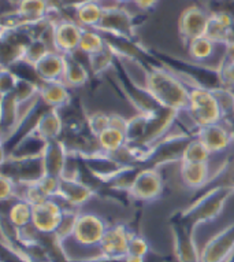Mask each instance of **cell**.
<instances>
[{
  "mask_svg": "<svg viewBox=\"0 0 234 262\" xmlns=\"http://www.w3.org/2000/svg\"><path fill=\"white\" fill-rule=\"evenodd\" d=\"M223 55L219 62H225V63H234V41L225 44L223 46Z\"/></svg>",
  "mask_w": 234,
  "mask_h": 262,
  "instance_id": "obj_48",
  "label": "cell"
},
{
  "mask_svg": "<svg viewBox=\"0 0 234 262\" xmlns=\"http://www.w3.org/2000/svg\"><path fill=\"white\" fill-rule=\"evenodd\" d=\"M22 106L14 94L3 95L0 102V126H2V140L5 142L11 136L21 120Z\"/></svg>",
  "mask_w": 234,
  "mask_h": 262,
  "instance_id": "obj_22",
  "label": "cell"
},
{
  "mask_svg": "<svg viewBox=\"0 0 234 262\" xmlns=\"http://www.w3.org/2000/svg\"><path fill=\"white\" fill-rule=\"evenodd\" d=\"M138 19L141 17L133 15L130 11L124 9L122 6L115 7V9L104 10L102 21L95 28L99 32H106V33H114L136 39V26L138 25Z\"/></svg>",
  "mask_w": 234,
  "mask_h": 262,
  "instance_id": "obj_9",
  "label": "cell"
},
{
  "mask_svg": "<svg viewBox=\"0 0 234 262\" xmlns=\"http://www.w3.org/2000/svg\"><path fill=\"white\" fill-rule=\"evenodd\" d=\"M62 10H70L72 15L70 18L78 24L82 28H96L99 22L102 21L103 13L104 10L102 6L99 5L98 2H88V3H82L78 5L73 9H62Z\"/></svg>",
  "mask_w": 234,
  "mask_h": 262,
  "instance_id": "obj_27",
  "label": "cell"
},
{
  "mask_svg": "<svg viewBox=\"0 0 234 262\" xmlns=\"http://www.w3.org/2000/svg\"><path fill=\"white\" fill-rule=\"evenodd\" d=\"M0 199L2 202H10L18 198V184L9 177L0 174Z\"/></svg>",
  "mask_w": 234,
  "mask_h": 262,
  "instance_id": "obj_44",
  "label": "cell"
},
{
  "mask_svg": "<svg viewBox=\"0 0 234 262\" xmlns=\"http://www.w3.org/2000/svg\"><path fill=\"white\" fill-rule=\"evenodd\" d=\"M152 54L159 63L173 72L185 85L200 86L208 91L223 86L217 66L182 59L162 51H152Z\"/></svg>",
  "mask_w": 234,
  "mask_h": 262,
  "instance_id": "obj_2",
  "label": "cell"
},
{
  "mask_svg": "<svg viewBox=\"0 0 234 262\" xmlns=\"http://www.w3.org/2000/svg\"><path fill=\"white\" fill-rule=\"evenodd\" d=\"M225 262H234V253L231 254V255H230V257L227 258V259H226Z\"/></svg>",
  "mask_w": 234,
  "mask_h": 262,
  "instance_id": "obj_52",
  "label": "cell"
},
{
  "mask_svg": "<svg viewBox=\"0 0 234 262\" xmlns=\"http://www.w3.org/2000/svg\"><path fill=\"white\" fill-rule=\"evenodd\" d=\"M125 262H145V258L136 257V255H126Z\"/></svg>",
  "mask_w": 234,
  "mask_h": 262,
  "instance_id": "obj_50",
  "label": "cell"
},
{
  "mask_svg": "<svg viewBox=\"0 0 234 262\" xmlns=\"http://www.w3.org/2000/svg\"><path fill=\"white\" fill-rule=\"evenodd\" d=\"M7 211H3L2 214L6 215V219L13 224L17 229H25V228L32 225V219H33V206L28 203L24 199H14L10 201Z\"/></svg>",
  "mask_w": 234,
  "mask_h": 262,
  "instance_id": "obj_28",
  "label": "cell"
},
{
  "mask_svg": "<svg viewBox=\"0 0 234 262\" xmlns=\"http://www.w3.org/2000/svg\"><path fill=\"white\" fill-rule=\"evenodd\" d=\"M95 196H98V192L82 180L62 177L59 183V191L55 198L59 199L64 209H78Z\"/></svg>",
  "mask_w": 234,
  "mask_h": 262,
  "instance_id": "obj_13",
  "label": "cell"
},
{
  "mask_svg": "<svg viewBox=\"0 0 234 262\" xmlns=\"http://www.w3.org/2000/svg\"><path fill=\"white\" fill-rule=\"evenodd\" d=\"M104 46H106V41L99 30L93 28H82L78 51L84 52L85 55H92L95 52L100 51Z\"/></svg>",
  "mask_w": 234,
  "mask_h": 262,
  "instance_id": "obj_36",
  "label": "cell"
},
{
  "mask_svg": "<svg viewBox=\"0 0 234 262\" xmlns=\"http://www.w3.org/2000/svg\"><path fill=\"white\" fill-rule=\"evenodd\" d=\"M165 180L159 169H140L129 189V196L140 202H152L163 195Z\"/></svg>",
  "mask_w": 234,
  "mask_h": 262,
  "instance_id": "obj_10",
  "label": "cell"
},
{
  "mask_svg": "<svg viewBox=\"0 0 234 262\" xmlns=\"http://www.w3.org/2000/svg\"><path fill=\"white\" fill-rule=\"evenodd\" d=\"M149 254V243L144 236L138 233H132L130 242H129L128 255H136V257L147 258Z\"/></svg>",
  "mask_w": 234,
  "mask_h": 262,
  "instance_id": "obj_42",
  "label": "cell"
},
{
  "mask_svg": "<svg viewBox=\"0 0 234 262\" xmlns=\"http://www.w3.org/2000/svg\"><path fill=\"white\" fill-rule=\"evenodd\" d=\"M96 140H98L99 148L106 154L114 152L128 143L125 130L115 128V126H108L107 129H104L102 134L96 138Z\"/></svg>",
  "mask_w": 234,
  "mask_h": 262,
  "instance_id": "obj_31",
  "label": "cell"
},
{
  "mask_svg": "<svg viewBox=\"0 0 234 262\" xmlns=\"http://www.w3.org/2000/svg\"><path fill=\"white\" fill-rule=\"evenodd\" d=\"M38 92H40V85L38 84L18 78L17 86H15L13 94L18 99V102L21 103V106H24V104H28L30 102H33L34 99H37Z\"/></svg>",
  "mask_w": 234,
  "mask_h": 262,
  "instance_id": "obj_37",
  "label": "cell"
},
{
  "mask_svg": "<svg viewBox=\"0 0 234 262\" xmlns=\"http://www.w3.org/2000/svg\"><path fill=\"white\" fill-rule=\"evenodd\" d=\"M234 253V221L213 236L200 250V262H225Z\"/></svg>",
  "mask_w": 234,
  "mask_h": 262,
  "instance_id": "obj_14",
  "label": "cell"
},
{
  "mask_svg": "<svg viewBox=\"0 0 234 262\" xmlns=\"http://www.w3.org/2000/svg\"><path fill=\"white\" fill-rule=\"evenodd\" d=\"M107 228L108 225L104 223L102 217H99L93 213H80L78 219H77L76 227H74V232L70 239L76 245L98 249Z\"/></svg>",
  "mask_w": 234,
  "mask_h": 262,
  "instance_id": "obj_8",
  "label": "cell"
},
{
  "mask_svg": "<svg viewBox=\"0 0 234 262\" xmlns=\"http://www.w3.org/2000/svg\"><path fill=\"white\" fill-rule=\"evenodd\" d=\"M64 68H66V55L52 50L34 64V70L41 82L62 81Z\"/></svg>",
  "mask_w": 234,
  "mask_h": 262,
  "instance_id": "obj_21",
  "label": "cell"
},
{
  "mask_svg": "<svg viewBox=\"0 0 234 262\" xmlns=\"http://www.w3.org/2000/svg\"><path fill=\"white\" fill-rule=\"evenodd\" d=\"M209 152L203 143L196 138L192 139V142L188 144L186 150H185V154H183V161L182 162H204L208 163L209 161Z\"/></svg>",
  "mask_w": 234,
  "mask_h": 262,
  "instance_id": "obj_38",
  "label": "cell"
},
{
  "mask_svg": "<svg viewBox=\"0 0 234 262\" xmlns=\"http://www.w3.org/2000/svg\"><path fill=\"white\" fill-rule=\"evenodd\" d=\"M108 126H111V114L96 112L90 113V114L86 116V128L89 130V134L95 138H98L99 135Z\"/></svg>",
  "mask_w": 234,
  "mask_h": 262,
  "instance_id": "obj_40",
  "label": "cell"
},
{
  "mask_svg": "<svg viewBox=\"0 0 234 262\" xmlns=\"http://www.w3.org/2000/svg\"><path fill=\"white\" fill-rule=\"evenodd\" d=\"M195 135L211 154L223 152L234 142V132L223 122L207 125V126L196 129Z\"/></svg>",
  "mask_w": 234,
  "mask_h": 262,
  "instance_id": "obj_19",
  "label": "cell"
},
{
  "mask_svg": "<svg viewBox=\"0 0 234 262\" xmlns=\"http://www.w3.org/2000/svg\"><path fill=\"white\" fill-rule=\"evenodd\" d=\"M148 118L149 114H143V113H136L134 116L128 118V124H126V129H125L128 144L136 147L140 144L143 138H144L145 130H147Z\"/></svg>",
  "mask_w": 234,
  "mask_h": 262,
  "instance_id": "obj_33",
  "label": "cell"
},
{
  "mask_svg": "<svg viewBox=\"0 0 234 262\" xmlns=\"http://www.w3.org/2000/svg\"><path fill=\"white\" fill-rule=\"evenodd\" d=\"M233 130H234V120H233Z\"/></svg>",
  "mask_w": 234,
  "mask_h": 262,
  "instance_id": "obj_54",
  "label": "cell"
},
{
  "mask_svg": "<svg viewBox=\"0 0 234 262\" xmlns=\"http://www.w3.org/2000/svg\"><path fill=\"white\" fill-rule=\"evenodd\" d=\"M45 174L43 161L40 157L18 158L11 155L2 157V176L14 180L19 185H29L38 181Z\"/></svg>",
  "mask_w": 234,
  "mask_h": 262,
  "instance_id": "obj_7",
  "label": "cell"
},
{
  "mask_svg": "<svg viewBox=\"0 0 234 262\" xmlns=\"http://www.w3.org/2000/svg\"><path fill=\"white\" fill-rule=\"evenodd\" d=\"M145 76L144 86L152 94L163 107L177 113H185L189 104V88L160 63L151 64L143 70Z\"/></svg>",
  "mask_w": 234,
  "mask_h": 262,
  "instance_id": "obj_1",
  "label": "cell"
},
{
  "mask_svg": "<svg viewBox=\"0 0 234 262\" xmlns=\"http://www.w3.org/2000/svg\"><path fill=\"white\" fill-rule=\"evenodd\" d=\"M233 193V189L229 188H215L199 193L186 207L173 213L170 220L182 223L183 225L196 231V227L211 223L221 214L226 202Z\"/></svg>",
  "mask_w": 234,
  "mask_h": 262,
  "instance_id": "obj_3",
  "label": "cell"
},
{
  "mask_svg": "<svg viewBox=\"0 0 234 262\" xmlns=\"http://www.w3.org/2000/svg\"><path fill=\"white\" fill-rule=\"evenodd\" d=\"M77 157L81 159L86 172L89 173L95 180L102 183L103 185L125 168V166H122L121 163L116 162L114 158H111L110 155L103 152V151H98V152L88 155H77Z\"/></svg>",
  "mask_w": 234,
  "mask_h": 262,
  "instance_id": "obj_18",
  "label": "cell"
},
{
  "mask_svg": "<svg viewBox=\"0 0 234 262\" xmlns=\"http://www.w3.org/2000/svg\"><path fill=\"white\" fill-rule=\"evenodd\" d=\"M132 2L141 11H148L159 3V0H132Z\"/></svg>",
  "mask_w": 234,
  "mask_h": 262,
  "instance_id": "obj_49",
  "label": "cell"
},
{
  "mask_svg": "<svg viewBox=\"0 0 234 262\" xmlns=\"http://www.w3.org/2000/svg\"><path fill=\"white\" fill-rule=\"evenodd\" d=\"M50 7V0H17L15 3V9L34 22L41 21L47 17Z\"/></svg>",
  "mask_w": 234,
  "mask_h": 262,
  "instance_id": "obj_34",
  "label": "cell"
},
{
  "mask_svg": "<svg viewBox=\"0 0 234 262\" xmlns=\"http://www.w3.org/2000/svg\"><path fill=\"white\" fill-rule=\"evenodd\" d=\"M209 14L199 6H189L183 10L178 19V35L182 44H188L201 36H205L208 28Z\"/></svg>",
  "mask_w": 234,
  "mask_h": 262,
  "instance_id": "obj_11",
  "label": "cell"
},
{
  "mask_svg": "<svg viewBox=\"0 0 234 262\" xmlns=\"http://www.w3.org/2000/svg\"><path fill=\"white\" fill-rule=\"evenodd\" d=\"M179 174L181 180L188 188L195 189L196 192L204 188L208 183L211 173H209L208 163L204 162H181L179 163Z\"/></svg>",
  "mask_w": 234,
  "mask_h": 262,
  "instance_id": "obj_25",
  "label": "cell"
},
{
  "mask_svg": "<svg viewBox=\"0 0 234 262\" xmlns=\"http://www.w3.org/2000/svg\"><path fill=\"white\" fill-rule=\"evenodd\" d=\"M114 73L116 85L120 86L121 92L129 100V103L136 108L137 113L152 114L160 107H163L145 86L138 85L133 80L130 73L126 69V66L124 64V60L120 59V58L116 59L114 64Z\"/></svg>",
  "mask_w": 234,
  "mask_h": 262,
  "instance_id": "obj_5",
  "label": "cell"
},
{
  "mask_svg": "<svg viewBox=\"0 0 234 262\" xmlns=\"http://www.w3.org/2000/svg\"><path fill=\"white\" fill-rule=\"evenodd\" d=\"M68 262H125V258H111L104 257V255H95L90 258H84V259H70Z\"/></svg>",
  "mask_w": 234,
  "mask_h": 262,
  "instance_id": "obj_47",
  "label": "cell"
},
{
  "mask_svg": "<svg viewBox=\"0 0 234 262\" xmlns=\"http://www.w3.org/2000/svg\"><path fill=\"white\" fill-rule=\"evenodd\" d=\"M89 76H92L89 68L80 59L78 52L66 55V68L62 81L68 90L85 86L89 82Z\"/></svg>",
  "mask_w": 234,
  "mask_h": 262,
  "instance_id": "obj_23",
  "label": "cell"
},
{
  "mask_svg": "<svg viewBox=\"0 0 234 262\" xmlns=\"http://www.w3.org/2000/svg\"><path fill=\"white\" fill-rule=\"evenodd\" d=\"M186 86L189 88V104L185 113L195 125V129L222 122L221 107L213 91L200 86Z\"/></svg>",
  "mask_w": 234,
  "mask_h": 262,
  "instance_id": "obj_6",
  "label": "cell"
},
{
  "mask_svg": "<svg viewBox=\"0 0 234 262\" xmlns=\"http://www.w3.org/2000/svg\"><path fill=\"white\" fill-rule=\"evenodd\" d=\"M50 51H52V48L48 46L47 41H44L43 39H34L33 41L26 47L24 60L34 66L38 60L41 59V58Z\"/></svg>",
  "mask_w": 234,
  "mask_h": 262,
  "instance_id": "obj_41",
  "label": "cell"
},
{
  "mask_svg": "<svg viewBox=\"0 0 234 262\" xmlns=\"http://www.w3.org/2000/svg\"><path fill=\"white\" fill-rule=\"evenodd\" d=\"M51 2V5H55V6H60V3L63 2V0H50Z\"/></svg>",
  "mask_w": 234,
  "mask_h": 262,
  "instance_id": "obj_51",
  "label": "cell"
},
{
  "mask_svg": "<svg viewBox=\"0 0 234 262\" xmlns=\"http://www.w3.org/2000/svg\"><path fill=\"white\" fill-rule=\"evenodd\" d=\"M38 96L48 108H56V110H62L73 100L72 94L63 81L43 82L40 85Z\"/></svg>",
  "mask_w": 234,
  "mask_h": 262,
  "instance_id": "obj_24",
  "label": "cell"
},
{
  "mask_svg": "<svg viewBox=\"0 0 234 262\" xmlns=\"http://www.w3.org/2000/svg\"><path fill=\"white\" fill-rule=\"evenodd\" d=\"M207 13H226L234 17V0H204Z\"/></svg>",
  "mask_w": 234,
  "mask_h": 262,
  "instance_id": "obj_45",
  "label": "cell"
},
{
  "mask_svg": "<svg viewBox=\"0 0 234 262\" xmlns=\"http://www.w3.org/2000/svg\"><path fill=\"white\" fill-rule=\"evenodd\" d=\"M34 132L44 139L45 142H51L56 139L62 138L64 132V122L59 110L56 108H48L40 117Z\"/></svg>",
  "mask_w": 234,
  "mask_h": 262,
  "instance_id": "obj_26",
  "label": "cell"
},
{
  "mask_svg": "<svg viewBox=\"0 0 234 262\" xmlns=\"http://www.w3.org/2000/svg\"><path fill=\"white\" fill-rule=\"evenodd\" d=\"M218 70H219V76H221L222 85L234 91V63L219 62Z\"/></svg>",
  "mask_w": 234,
  "mask_h": 262,
  "instance_id": "obj_46",
  "label": "cell"
},
{
  "mask_svg": "<svg viewBox=\"0 0 234 262\" xmlns=\"http://www.w3.org/2000/svg\"><path fill=\"white\" fill-rule=\"evenodd\" d=\"M118 59V56L110 46H104L100 51L95 52L92 55H88V68L92 76H103L108 70H114V64Z\"/></svg>",
  "mask_w": 234,
  "mask_h": 262,
  "instance_id": "obj_30",
  "label": "cell"
},
{
  "mask_svg": "<svg viewBox=\"0 0 234 262\" xmlns=\"http://www.w3.org/2000/svg\"><path fill=\"white\" fill-rule=\"evenodd\" d=\"M195 132H178L160 139L147 150L140 163V168L159 169L170 163H181L188 144L195 138Z\"/></svg>",
  "mask_w": 234,
  "mask_h": 262,
  "instance_id": "obj_4",
  "label": "cell"
},
{
  "mask_svg": "<svg viewBox=\"0 0 234 262\" xmlns=\"http://www.w3.org/2000/svg\"><path fill=\"white\" fill-rule=\"evenodd\" d=\"M78 214H80V211L77 210V209H64L63 219L60 221L59 227H58L55 232L56 236L59 237L63 243L73 236Z\"/></svg>",
  "mask_w": 234,
  "mask_h": 262,
  "instance_id": "obj_39",
  "label": "cell"
},
{
  "mask_svg": "<svg viewBox=\"0 0 234 262\" xmlns=\"http://www.w3.org/2000/svg\"><path fill=\"white\" fill-rule=\"evenodd\" d=\"M64 206L58 198L33 206L32 227L40 233H55L63 219Z\"/></svg>",
  "mask_w": 234,
  "mask_h": 262,
  "instance_id": "obj_16",
  "label": "cell"
},
{
  "mask_svg": "<svg viewBox=\"0 0 234 262\" xmlns=\"http://www.w3.org/2000/svg\"><path fill=\"white\" fill-rule=\"evenodd\" d=\"M68 155H70V152H68L67 147L62 139L47 142V144L44 147L43 154H41V161H43L45 174L62 179L64 170H66Z\"/></svg>",
  "mask_w": 234,
  "mask_h": 262,
  "instance_id": "obj_20",
  "label": "cell"
},
{
  "mask_svg": "<svg viewBox=\"0 0 234 262\" xmlns=\"http://www.w3.org/2000/svg\"><path fill=\"white\" fill-rule=\"evenodd\" d=\"M217 46L218 44L214 40H211L207 36H201L199 39H195L188 44L186 50L192 60L199 62V63H205L214 55Z\"/></svg>",
  "mask_w": 234,
  "mask_h": 262,
  "instance_id": "obj_32",
  "label": "cell"
},
{
  "mask_svg": "<svg viewBox=\"0 0 234 262\" xmlns=\"http://www.w3.org/2000/svg\"><path fill=\"white\" fill-rule=\"evenodd\" d=\"M82 35V26H80L74 19L64 17L62 21L56 22L52 32L54 50L63 55L74 54L78 51L80 40Z\"/></svg>",
  "mask_w": 234,
  "mask_h": 262,
  "instance_id": "obj_17",
  "label": "cell"
},
{
  "mask_svg": "<svg viewBox=\"0 0 234 262\" xmlns=\"http://www.w3.org/2000/svg\"><path fill=\"white\" fill-rule=\"evenodd\" d=\"M116 2H120L121 5H122V3H126V2H132V0H116Z\"/></svg>",
  "mask_w": 234,
  "mask_h": 262,
  "instance_id": "obj_53",
  "label": "cell"
},
{
  "mask_svg": "<svg viewBox=\"0 0 234 262\" xmlns=\"http://www.w3.org/2000/svg\"><path fill=\"white\" fill-rule=\"evenodd\" d=\"M215 188H229L234 191V157L226 159L221 166L211 174L208 183L204 185V188L196 192V195L203 193L205 191Z\"/></svg>",
  "mask_w": 234,
  "mask_h": 262,
  "instance_id": "obj_29",
  "label": "cell"
},
{
  "mask_svg": "<svg viewBox=\"0 0 234 262\" xmlns=\"http://www.w3.org/2000/svg\"><path fill=\"white\" fill-rule=\"evenodd\" d=\"M222 112V122L233 130L234 120V91L226 86H221L213 91ZM234 132V130H233Z\"/></svg>",
  "mask_w": 234,
  "mask_h": 262,
  "instance_id": "obj_35",
  "label": "cell"
},
{
  "mask_svg": "<svg viewBox=\"0 0 234 262\" xmlns=\"http://www.w3.org/2000/svg\"><path fill=\"white\" fill-rule=\"evenodd\" d=\"M18 77L13 70L9 68H2L0 70V95L13 94L17 86Z\"/></svg>",
  "mask_w": 234,
  "mask_h": 262,
  "instance_id": "obj_43",
  "label": "cell"
},
{
  "mask_svg": "<svg viewBox=\"0 0 234 262\" xmlns=\"http://www.w3.org/2000/svg\"><path fill=\"white\" fill-rule=\"evenodd\" d=\"M169 225L173 235L175 259L178 262H200V250L197 249L195 241V229L170 219Z\"/></svg>",
  "mask_w": 234,
  "mask_h": 262,
  "instance_id": "obj_12",
  "label": "cell"
},
{
  "mask_svg": "<svg viewBox=\"0 0 234 262\" xmlns=\"http://www.w3.org/2000/svg\"><path fill=\"white\" fill-rule=\"evenodd\" d=\"M132 231L124 224L108 225L98 250L100 255L111 258H125L129 253Z\"/></svg>",
  "mask_w": 234,
  "mask_h": 262,
  "instance_id": "obj_15",
  "label": "cell"
}]
</instances>
